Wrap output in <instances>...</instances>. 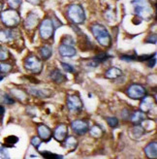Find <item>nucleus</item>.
<instances>
[{
  "label": "nucleus",
  "mask_w": 157,
  "mask_h": 159,
  "mask_svg": "<svg viewBox=\"0 0 157 159\" xmlns=\"http://www.w3.org/2000/svg\"><path fill=\"white\" fill-rule=\"evenodd\" d=\"M120 59L121 60H125V61H132V60H136L137 57H128V55H122V57H120Z\"/></svg>",
  "instance_id": "33"
},
{
  "label": "nucleus",
  "mask_w": 157,
  "mask_h": 159,
  "mask_svg": "<svg viewBox=\"0 0 157 159\" xmlns=\"http://www.w3.org/2000/svg\"><path fill=\"white\" fill-rule=\"evenodd\" d=\"M107 122L111 127H115L119 124V120L115 117H107Z\"/></svg>",
  "instance_id": "26"
},
{
  "label": "nucleus",
  "mask_w": 157,
  "mask_h": 159,
  "mask_svg": "<svg viewBox=\"0 0 157 159\" xmlns=\"http://www.w3.org/2000/svg\"><path fill=\"white\" fill-rule=\"evenodd\" d=\"M150 41L152 42V37L150 38V40H147V42H150ZM153 42H154V44L156 43V37H153Z\"/></svg>",
  "instance_id": "36"
},
{
  "label": "nucleus",
  "mask_w": 157,
  "mask_h": 159,
  "mask_svg": "<svg viewBox=\"0 0 157 159\" xmlns=\"http://www.w3.org/2000/svg\"><path fill=\"white\" fill-rule=\"evenodd\" d=\"M37 21H38L37 16H35L34 14H30L28 17H27L25 25H26L27 28H32V27H34L37 25Z\"/></svg>",
  "instance_id": "18"
},
{
  "label": "nucleus",
  "mask_w": 157,
  "mask_h": 159,
  "mask_svg": "<svg viewBox=\"0 0 157 159\" xmlns=\"http://www.w3.org/2000/svg\"><path fill=\"white\" fill-rule=\"evenodd\" d=\"M61 66L63 67V69L65 71H67V72H69V73H72L73 71H74L73 67L70 65V64H67V63H61Z\"/></svg>",
  "instance_id": "30"
},
{
  "label": "nucleus",
  "mask_w": 157,
  "mask_h": 159,
  "mask_svg": "<svg viewBox=\"0 0 157 159\" xmlns=\"http://www.w3.org/2000/svg\"><path fill=\"white\" fill-rule=\"evenodd\" d=\"M2 102L6 103V104H13L14 103V100H12L9 96H7V95H4L3 96V99H1Z\"/></svg>",
  "instance_id": "34"
},
{
  "label": "nucleus",
  "mask_w": 157,
  "mask_h": 159,
  "mask_svg": "<svg viewBox=\"0 0 157 159\" xmlns=\"http://www.w3.org/2000/svg\"><path fill=\"white\" fill-rule=\"evenodd\" d=\"M145 94L146 89L140 84H133L127 90V95L132 99H141L145 96Z\"/></svg>",
  "instance_id": "5"
},
{
  "label": "nucleus",
  "mask_w": 157,
  "mask_h": 159,
  "mask_svg": "<svg viewBox=\"0 0 157 159\" xmlns=\"http://www.w3.org/2000/svg\"><path fill=\"white\" fill-rule=\"evenodd\" d=\"M1 10H2V3L0 2V11H1Z\"/></svg>",
  "instance_id": "39"
},
{
  "label": "nucleus",
  "mask_w": 157,
  "mask_h": 159,
  "mask_svg": "<svg viewBox=\"0 0 157 159\" xmlns=\"http://www.w3.org/2000/svg\"><path fill=\"white\" fill-rule=\"evenodd\" d=\"M72 129L77 133V134H84L86 131L88 130V124L87 122L83 121V120H75L71 124Z\"/></svg>",
  "instance_id": "8"
},
{
  "label": "nucleus",
  "mask_w": 157,
  "mask_h": 159,
  "mask_svg": "<svg viewBox=\"0 0 157 159\" xmlns=\"http://www.w3.org/2000/svg\"><path fill=\"white\" fill-rule=\"evenodd\" d=\"M4 113V108L2 106H0V115H2Z\"/></svg>",
  "instance_id": "38"
},
{
  "label": "nucleus",
  "mask_w": 157,
  "mask_h": 159,
  "mask_svg": "<svg viewBox=\"0 0 157 159\" xmlns=\"http://www.w3.org/2000/svg\"><path fill=\"white\" fill-rule=\"evenodd\" d=\"M31 143H32V145L34 147L39 148V146H40V144H41V141H40V139H39L38 137H34L32 139V141H31Z\"/></svg>",
  "instance_id": "32"
},
{
  "label": "nucleus",
  "mask_w": 157,
  "mask_h": 159,
  "mask_svg": "<svg viewBox=\"0 0 157 159\" xmlns=\"http://www.w3.org/2000/svg\"><path fill=\"white\" fill-rule=\"evenodd\" d=\"M8 4L13 9H17L21 4V0H8Z\"/></svg>",
  "instance_id": "25"
},
{
  "label": "nucleus",
  "mask_w": 157,
  "mask_h": 159,
  "mask_svg": "<svg viewBox=\"0 0 157 159\" xmlns=\"http://www.w3.org/2000/svg\"><path fill=\"white\" fill-rule=\"evenodd\" d=\"M150 62H148V67H153L154 64H155V61H156V60H155V57H153V59H152L151 57H150Z\"/></svg>",
  "instance_id": "35"
},
{
  "label": "nucleus",
  "mask_w": 157,
  "mask_h": 159,
  "mask_svg": "<svg viewBox=\"0 0 157 159\" xmlns=\"http://www.w3.org/2000/svg\"><path fill=\"white\" fill-rule=\"evenodd\" d=\"M42 155L46 158H61L62 156H59V155H56V154H52V152H42Z\"/></svg>",
  "instance_id": "27"
},
{
  "label": "nucleus",
  "mask_w": 157,
  "mask_h": 159,
  "mask_svg": "<svg viewBox=\"0 0 157 159\" xmlns=\"http://www.w3.org/2000/svg\"><path fill=\"white\" fill-rule=\"evenodd\" d=\"M145 118H146V116H145V115L143 113L137 112V113H135L134 115L132 116L131 120L134 122V123H140V122H142Z\"/></svg>",
  "instance_id": "21"
},
{
  "label": "nucleus",
  "mask_w": 157,
  "mask_h": 159,
  "mask_svg": "<svg viewBox=\"0 0 157 159\" xmlns=\"http://www.w3.org/2000/svg\"><path fill=\"white\" fill-rule=\"evenodd\" d=\"M67 135V127L64 124H60L54 132V137L57 141H63Z\"/></svg>",
  "instance_id": "11"
},
{
  "label": "nucleus",
  "mask_w": 157,
  "mask_h": 159,
  "mask_svg": "<svg viewBox=\"0 0 157 159\" xmlns=\"http://www.w3.org/2000/svg\"><path fill=\"white\" fill-rule=\"evenodd\" d=\"M67 105L68 108L72 111H78L80 110L83 107V103L81 101V99L78 96H75V95H72V96H69L67 99Z\"/></svg>",
  "instance_id": "9"
},
{
  "label": "nucleus",
  "mask_w": 157,
  "mask_h": 159,
  "mask_svg": "<svg viewBox=\"0 0 157 159\" xmlns=\"http://www.w3.org/2000/svg\"><path fill=\"white\" fill-rule=\"evenodd\" d=\"M105 75L109 79H116V78H119L122 75V72L117 68H112L109 71H107Z\"/></svg>",
  "instance_id": "17"
},
{
  "label": "nucleus",
  "mask_w": 157,
  "mask_h": 159,
  "mask_svg": "<svg viewBox=\"0 0 157 159\" xmlns=\"http://www.w3.org/2000/svg\"><path fill=\"white\" fill-rule=\"evenodd\" d=\"M8 58V52L4 49H0V60H5Z\"/></svg>",
  "instance_id": "31"
},
{
  "label": "nucleus",
  "mask_w": 157,
  "mask_h": 159,
  "mask_svg": "<svg viewBox=\"0 0 157 159\" xmlns=\"http://www.w3.org/2000/svg\"><path fill=\"white\" fill-rule=\"evenodd\" d=\"M67 14L69 19L75 23H82L84 21V12L80 5H71L68 8Z\"/></svg>",
  "instance_id": "3"
},
{
  "label": "nucleus",
  "mask_w": 157,
  "mask_h": 159,
  "mask_svg": "<svg viewBox=\"0 0 157 159\" xmlns=\"http://www.w3.org/2000/svg\"><path fill=\"white\" fill-rule=\"evenodd\" d=\"M0 157H2V158H8V157H9V155L7 154L6 149L4 148V147L1 144H0Z\"/></svg>",
  "instance_id": "29"
},
{
  "label": "nucleus",
  "mask_w": 157,
  "mask_h": 159,
  "mask_svg": "<svg viewBox=\"0 0 157 159\" xmlns=\"http://www.w3.org/2000/svg\"><path fill=\"white\" fill-rule=\"evenodd\" d=\"M1 20L7 26H15L20 22V16L14 10H8L1 14Z\"/></svg>",
  "instance_id": "4"
},
{
  "label": "nucleus",
  "mask_w": 157,
  "mask_h": 159,
  "mask_svg": "<svg viewBox=\"0 0 157 159\" xmlns=\"http://www.w3.org/2000/svg\"><path fill=\"white\" fill-rule=\"evenodd\" d=\"M53 32V26H52V21L51 20H45L41 23L40 26V34L41 37L44 39H49Z\"/></svg>",
  "instance_id": "6"
},
{
  "label": "nucleus",
  "mask_w": 157,
  "mask_h": 159,
  "mask_svg": "<svg viewBox=\"0 0 157 159\" xmlns=\"http://www.w3.org/2000/svg\"><path fill=\"white\" fill-rule=\"evenodd\" d=\"M146 154L150 157V158H156L157 156V146H156V143H151V144L148 145L146 149Z\"/></svg>",
  "instance_id": "13"
},
{
  "label": "nucleus",
  "mask_w": 157,
  "mask_h": 159,
  "mask_svg": "<svg viewBox=\"0 0 157 159\" xmlns=\"http://www.w3.org/2000/svg\"><path fill=\"white\" fill-rule=\"evenodd\" d=\"M38 133H39V135H40V137L42 139H44L45 141L50 140L51 135H52L51 130L47 126H45V125H40V126L38 127Z\"/></svg>",
  "instance_id": "12"
},
{
  "label": "nucleus",
  "mask_w": 157,
  "mask_h": 159,
  "mask_svg": "<svg viewBox=\"0 0 157 159\" xmlns=\"http://www.w3.org/2000/svg\"><path fill=\"white\" fill-rule=\"evenodd\" d=\"M133 4H134L135 12L138 16L145 19L150 17L152 11L147 0H135L133 1Z\"/></svg>",
  "instance_id": "2"
},
{
  "label": "nucleus",
  "mask_w": 157,
  "mask_h": 159,
  "mask_svg": "<svg viewBox=\"0 0 157 159\" xmlns=\"http://www.w3.org/2000/svg\"><path fill=\"white\" fill-rule=\"evenodd\" d=\"M25 66L27 70L33 71V72H39L41 70L42 63L37 57H28L25 62Z\"/></svg>",
  "instance_id": "7"
},
{
  "label": "nucleus",
  "mask_w": 157,
  "mask_h": 159,
  "mask_svg": "<svg viewBox=\"0 0 157 159\" xmlns=\"http://www.w3.org/2000/svg\"><path fill=\"white\" fill-rule=\"evenodd\" d=\"M40 52H41V55L44 59H49L51 57V55L52 54V50L48 46H44L40 50Z\"/></svg>",
  "instance_id": "20"
},
{
  "label": "nucleus",
  "mask_w": 157,
  "mask_h": 159,
  "mask_svg": "<svg viewBox=\"0 0 157 159\" xmlns=\"http://www.w3.org/2000/svg\"><path fill=\"white\" fill-rule=\"evenodd\" d=\"M59 53L62 55V57H74L76 54V50L72 46H69V45H61L59 47Z\"/></svg>",
  "instance_id": "10"
},
{
  "label": "nucleus",
  "mask_w": 157,
  "mask_h": 159,
  "mask_svg": "<svg viewBox=\"0 0 157 159\" xmlns=\"http://www.w3.org/2000/svg\"><path fill=\"white\" fill-rule=\"evenodd\" d=\"M91 31L93 35L95 36L96 40L99 42V44L104 47L110 46V44H111V37H110L109 32L104 26L100 25H95L91 27Z\"/></svg>",
  "instance_id": "1"
},
{
  "label": "nucleus",
  "mask_w": 157,
  "mask_h": 159,
  "mask_svg": "<svg viewBox=\"0 0 157 159\" xmlns=\"http://www.w3.org/2000/svg\"><path fill=\"white\" fill-rule=\"evenodd\" d=\"M51 78L53 82H56V84H61V83H63L66 78L64 77V75L62 74L61 72H59L58 70H54L52 72L51 74Z\"/></svg>",
  "instance_id": "14"
},
{
  "label": "nucleus",
  "mask_w": 157,
  "mask_h": 159,
  "mask_svg": "<svg viewBox=\"0 0 157 159\" xmlns=\"http://www.w3.org/2000/svg\"><path fill=\"white\" fill-rule=\"evenodd\" d=\"M13 39V33L10 30H2L0 31V41L8 42Z\"/></svg>",
  "instance_id": "19"
},
{
  "label": "nucleus",
  "mask_w": 157,
  "mask_h": 159,
  "mask_svg": "<svg viewBox=\"0 0 157 159\" xmlns=\"http://www.w3.org/2000/svg\"><path fill=\"white\" fill-rule=\"evenodd\" d=\"M18 141H19V139L16 136H9L5 139V145L7 147H13Z\"/></svg>",
  "instance_id": "22"
},
{
  "label": "nucleus",
  "mask_w": 157,
  "mask_h": 159,
  "mask_svg": "<svg viewBox=\"0 0 157 159\" xmlns=\"http://www.w3.org/2000/svg\"><path fill=\"white\" fill-rule=\"evenodd\" d=\"M11 69H12V67L9 64H0V71H1V72H3V73L9 72Z\"/></svg>",
  "instance_id": "28"
},
{
  "label": "nucleus",
  "mask_w": 157,
  "mask_h": 159,
  "mask_svg": "<svg viewBox=\"0 0 157 159\" xmlns=\"http://www.w3.org/2000/svg\"><path fill=\"white\" fill-rule=\"evenodd\" d=\"M29 2H31V3H34V4H36V3H38L39 2V0H28Z\"/></svg>",
  "instance_id": "37"
},
{
  "label": "nucleus",
  "mask_w": 157,
  "mask_h": 159,
  "mask_svg": "<svg viewBox=\"0 0 157 159\" xmlns=\"http://www.w3.org/2000/svg\"><path fill=\"white\" fill-rule=\"evenodd\" d=\"M109 57H110V55H109L108 53H106V52H101V53H99L98 55H96V57H93V59H92L93 65H94V66H96L97 64H99V63L106 61Z\"/></svg>",
  "instance_id": "15"
},
{
  "label": "nucleus",
  "mask_w": 157,
  "mask_h": 159,
  "mask_svg": "<svg viewBox=\"0 0 157 159\" xmlns=\"http://www.w3.org/2000/svg\"><path fill=\"white\" fill-rule=\"evenodd\" d=\"M152 103L153 102L151 97H146L141 103V109L144 112H147V111H150L152 108Z\"/></svg>",
  "instance_id": "16"
},
{
  "label": "nucleus",
  "mask_w": 157,
  "mask_h": 159,
  "mask_svg": "<svg viewBox=\"0 0 157 159\" xmlns=\"http://www.w3.org/2000/svg\"><path fill=\"white\" fill-rule=\"evenodd\" d=\"M90 134L92 135L93 137L98 138V137H101V136H102V134H103V132H102V130L100 129V127H98V126H94V127H92V129L90 130Z\"/></svg>",
  "instance_id": "24"
},
{
  "label": "nucleus",
  "mask_w": 157,
  "mask_h": 159,
  "mask_svg": "<svg viewBox=\"0 0 157 159\" xmlns=\"http://www.w3.org/2000/svg\"><path fill=\"white\" fill-rule=\"evenodd\" d=\"M65 145H66V148H71V149H73V148H75L76 146H77V141H76L75 138H73V137H69V138H67V140H66Z\"/></svg>",
  "instance_id": "23"
}]
</instances>
